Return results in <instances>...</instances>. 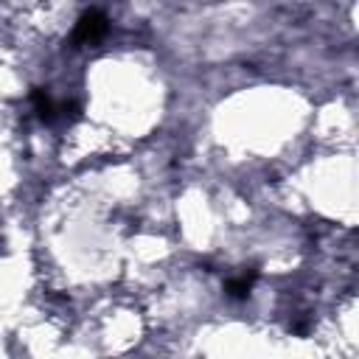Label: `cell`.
<instances>
[{"label": "cell", "instance_id": "obj_2", "mask_svg": "<svg viewBox=\"0 0 359 359\" xmlns=\"http://www.w3.org/2000/svg\"><path fill=\"white\" fill-rule=\"evenodd\" d=\"M255 269H250V272H244V275H238V278H230L227 283H224V294L227 297H233V300H244V297H250V289H252V283H255Z\"/></svg>", "mask_w": 359, "mask_h": 359}, {"label": "cell", "instance_id": "obj_1", "mask_svg": "<svg viewBox=\"0 0 359 359\" xmlns=\"http://www.w3.org/2000/svg\"><path fill=\"white\" fill-rule=\"evenodd\" d=\"M109 31V22L107 17L98 11V8H90L79 17L76 28H73V48H81V45H93L98 39H104V34Z\"/></svg>", "mask_w": 359, "mask_h": 359}]
</instances>
